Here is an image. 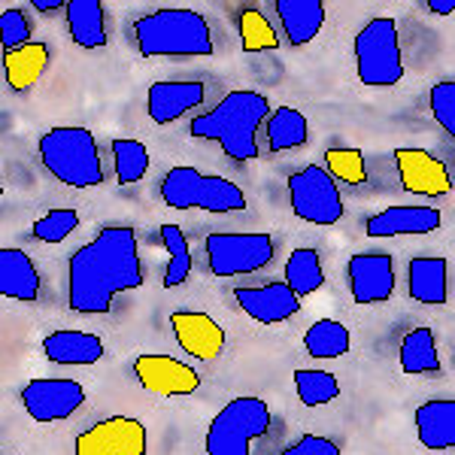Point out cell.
<instances>
[{
	"mask_svg": "<svg viewBox=\"0 0 455 455\" xmlns=\"http://www.w3.org/2000/svg\"><path fill=\"white\" fill-rule=\"evenodd\" d=\"M143 285L137 234L128 225H109L68 261V304L73 313L104 315L113 298Z\"/></svg>",
	"mask_w": 455,
	"mask_h": 455,
	"instance_id": "obj_1",
	"label": "cell"
},
{
	"mask_svg": "<svg viewBox=\"0 0 455 455\" xmlns=\"http://www.w3.org/2000/svg\"><path fill=\"white\" fill-rule=\"evenodd\" d=\"M270 119V100L261 92H228L210 113L195 116L188 134L195 140H216L231 161H255L259 158V134L261 122Z\"/></svg>",
	"mask_w": 455,
	"mask_h": 455,
	"instance_id": "obj_2",
	"label": "cell"
},
{
	"mask_svg": "<svg viewBox=\"0 0 455 455\" xmlns=\"http://www.w3.org/2000/svg\"><path fill=\"white\" fill-rule=\"evenodd\" d=\"M134 36L143 58H210L216 52L210 21L182 6H164L137 19Z\"/></svg>",
	"mask_w": 455,
	"mask_h": 455,
	"instance_id": "obj_3",
	"label": "cell"
},
{
	"mask_svg": "<svg viewBox=\"0 0 455 455\" xmlns=\"http://www.w3.org/2000/svg\"><path fill=\"white\" fill-rule=\"evenodd\" d=\"M40 161L68 188H98L107 180L98 140L79 124H58L40 137Z\"/></svg>",
	"mask_w": 455,
	"mask_h": 455,
	"instance_id": "obj_4",
	"label": "cell"
},
{
	"mask_svg": "<svg viewBox=\"0 0 455 455\" xmlns=\"http://www.w3.org/2000/svg\"><path fill=\"white\" fill-rule=\"evenodd\" d=\"M161 197L171 210H204L212 216L243 212L246 195L237 182L216 173H201L192 164H176L161 180Z\"/></svg>",
	"mask_w": 455,
	"mask_h": 455,
	"instance_id": "obj_5",
	"label": "cell"
},
{
	"mask_svg": "<svg viewBox=\"0 0 455 455\" xmlns=\"http://www.w3.org/2000/svg\"><path fill=\"white\" fill-rule=\"evenodd\" d=\"M274 425L267 401L243 395L228 401L207 428V455H249V446L264 437Z\"/></svg>",
	"mask_w": 455,
	"mask_h": 455,
	"instance_id": "obj_6",
	"label": "cell"
},
{
	"mask_svg": "<svg viewBox=\"0 0 455 455\" xmlns=\"http://www.w3.org/2000/svg\"><path fill=\"white\" fill-rule=\"evenodd\" d=\"M355 73L358 83L371 88H395L403 79L401 34L395 19H371L355 34Z\"/></svg>",
	"mask_w": 455,
	"mask_h": 455,
	"instance_id": "obj_7",
	"label": "cell"
},
{
	"mask_svg": "<svg viewBox=\"0 0 455 455\" xmlns=\"http://www.w3.org/2000/svg\"><path fill=\"white\" fill-rule=\"evenodd\" d=\"M204 252H207L212 276H249L255 270L267 267L274 261V237L264 231L252 234H231V231H219L210 234L204 240Z\"/></svg>",
	"mask_w": 455,
	"mask_h": 455,
	"instance_id": "obj_8",
	"label": "cell"
},
{
	"mask_svg": "<svg viewBox=\"0 0 455 455\" xmlns=\"http://www.w3.org/2000/svg\"><path fill=\"white\" fill-rule=\"evenodd\" d=\"M289 204L298 219L319 228L337 225L343 219V195L337 188V180L325 167L307 164L289 176Z\"/></svg>",
	"mask_w": 455,
	"mask_h": 455,
	"instance_id": "obj_9",
	"label": "cell"
},
{
	"mask_svg": "<svg viewBox=\"0 0 455 455\" xmlns=\"http://www.w3.org/2000/svg\"><path fill=\"white\" fill-rule=\"evenodd\" d=\"M146 450H149V431L131 416L100 419L73 440V455H146Z\"/></svg>",
	"mask_w": 455,
	"mask_h": 455,
	"instance_id": "obj_10",
	"label": "cell"
},
{
	"mask_svg": "<svg viewBox=\"0 0 455 455\" xmlns=\"http://www.w3.org/2000/svg\"><path fill=\"white\" fill-rule=\"evenodd\" d=\"M21 403H25V413L34 422L40 425L64 422L85 403V388L83 383L68 377L31 379V383L21 388Z\"/></svg>",
	"mask_w": 455,
	"mask_h": 455,
	"instance_id": "obj_11",
	"label": "cell"
},
{
	"mask_svg": "<svg viewBox=\"0 0 455 455\" xmlns=\"http://www.w3.org/2000/svg\"><path fill=\"white\" fill-rule=\"evenodd\" d=\"M134 377L146 392L161 395V398H186L201 388V377L195 368L171 355L158 352H143L134 358Z\"/></svg>",
	"mask_w": 455,
	"mask_h": 455,
	"instance_id": "obj_12",
	"label": "cell"
},
{
	"mask_svg": "<svg viewBox=\"0 0 455 455\" xmlns=\"http://www.w3.org/2000/svg\"><path fill=\"white\" fill-rule=\"evenodd\" d=\"M395 171H398L403 192L422 197H443L452 192L450 167L419 146H398L395 149Z\"/></svg>",
	"mask_w": 455,
	"mask_h": 455,
	"instance_id": "obj_13",
	"label": "cell"
},
{
	"mask_svg": "<svg viewBox=\"0 0 455 455\" xmlns=\"http://www.w3.org/2000/svg\"><path fill=\"white\" fill-rule=\"evenodd\" d=\"M352 300L358 307L386 304L395 291V264L388 252H355L347 264Z\"/></svg>",
	"mask_w": 455,
	"mask_h": 455,
	"instance_id": "obj_14",
	"label": "cell"
},
{
	"mask_svg": "<svg viewBox=\"0 0 455 455\" xmlns=\"http://www.w3.org/2000/svg\"><path fill=\"white\" fill-rule=\"evenodd\" d=\"M171 331L176 337V343H180V349L188 358H201V362H216L228 343L225 328L212 315L201 310L171 313Z\"/></svg>",
	"mask_w": 455,
	"mask_h": 455,
	"instance_id": "obj_15",
	"label": "cell"
},
{
	"mask_svg": "<svg viewBox=\"0 0 455 455\" xmlns=\"http://www.w3.org/2000/svg\"><path fill=\"white\" fill-rule=\"evenodd\" d=\"M240 310L259 325H280L300 310V298L291 291L289 283H267V285H240L234 289Z\"/></svg>",
	"mask_w": 455,
	"mask_h": 455,
	"instance_id": "obj_16",
	"label": "cell"
},
{
	"mask_svg": "<svg viewBox=\"0 0 455 455\" xmlns=\"http://www.w3.org/2000/svg\"><path fill=\"white\" fill-rule=\"evenodd\" d=\"M204 98H207V85L197 79H161L149 85L146 113L156 124H171L201 107Z\"/></svg>",
	"mask_w": 455,
	"mask_h": 455,
	"instance_id": "obj_17",
	"label": "cell"
},
{
	"mask_svg": "<svg viewBox=\"0 0 455 455\" xmlns=\"http://www.w3.org/2000/svg\"><path fill=\"white\" fill-rule=\"evenodd\" d=\"M443 225V216H440L437 207H388L379 210L364 222V234L368 237H422V234H431Z\"/></svg>",
	"mask_w": 455,
	"mask_h": 455,
	"instance_id": "obj_18",
	"label": "cell"
},
{
	"mask_svg": "<svg viewBox=\"0 0 455 455\" xmlns=\"http://www.w3.org/2000/svg\"><path fill=\"white\" fill-rule=\"evenodd\" d=\"M407 295L416 304L443 307L450 300V261L440 255H416L407 267Z\"/></svg>",
	"mask_w": 455,
	"mask_h": 455,
	"instance_id": "obj_19",
	"label": "cell"
},
{
	"mask_svg": "<svg viewBox=\"0 0 455 455\" xmlns=\"http://www.w3.org/2000/svg\"><path fill=\"white\" fill-rule=\"evenodd\" d=\"M416 437L425 450L446 452L455 450V398H431L413 413Z\"/></svg>",
	"mask_w": 455,
	"mask_h": 455,
	"instance_id": "obj_20",
	"label": "cell"
},
{
	"mask_svg": "<svg viewBox=\"0 0 455 455\" xmlns=\"http://www.w3.org/2000/svg\"><path fill=\"white\" fill-rule=\"evenodd\" d=\"M43 280L31 255L21 249H0V295L21 304L40 300Z\"/></svg>",
	"mask_w": 455,
	"mask_h": 455,
	"instance_id": "obj_21",
	"label": "cell"
},
{
	"mask_svg": "<svg viewBox=\"0 0 455 455\" xmlns=\"http://www.w3.org/2000/svg\"><path fill=\"white\" fill-rule=\"evenodd\" d=\"M43 355L52 364H70V368H88L104 358V340L88 331H52L43 337Z\"/></svg>",
	"mask_w": 455,
	"mask_h": 455,
	"instance_id": "obj_22",
	"label": "cell"
},
{
	"mask_svg": "<svg viewBox=\"0 0 455 455\" xmlns=\"http://www.w3.org/2000/svg\"><path fill=\"white\" fill-rule=\"evenodd\" d=\"M274 10L280 16L289 46H307V43H313L328 16L322 0H274Z\"/></svg>",
	"mask_w": 455,
	"mask_h": 455,
	"instance_id": "obj_23",
	"label": "cell"
},
{
	"mask_svg": "<svg viewBox=\"0 0 455 455\" xmlns=\"http://www.w3.org/2000/svg\"><path fill=\"white\" fill-rule=\"evenodd\" d=\"M68 31L76 46L104 49L109 40L104 4H100V0H70L68 4Z\"/></svg>",
	"mask_w": 455,
	"mask_h": 455,
	"instance_id": "obj_24",
	"label": "cell"
},
{
	"mask_svg": "<svg viewBox=\"0 0 455 455\" xmlns=\"http://www.w3.org/2000/svg\"><path fill=\"white\" fill-rule=\"evenodd\" d=\"M46 64H49L46 43H28V46L19 49V52H6V58H4L6 85H10L16 94L31 92V88L40 83Z\"/></svg>",
	"mask_w": 455,
	"mask_h": 455,
	"instance_id": "obj_25",
	"label": "cell"
},
{
	"mask_svg": "<svg viewBox=\"0 0 455 455\" xmlns=\"http://www.w3.org/2000/svg\"><path fill=\"white\" fill-rule=\"evenodd\" d=\"M401 371L407 377H422V373H437L440 371V352H437V337L431 328H413L401 340L398 349Z\"/></svg>",
	"mask_w": 455,
	"mask_h": 455,
	"instance_id": "obj_26",
	"label": "cell"
},
{
	"mask_svg": "<svg viewBox=\"0 0 455 455\" xmlns=\"http://www.w3.org/2000/svg\"><path fill=\"white\" fill-rule=\"evenodd\" d=\"M310 140V122L295 107H276L267 119V149L291 152Z\"/></svg>",
	"mask_w": 455,
	"mask_h": 455,
	"instance_id": "obj_27",
	"label": "cell"
},
{
	"mask_svg": "<svg viewBox=\"0 0 455 455\" xmlns=\"http://www.w3.org/2000/svg\"><path fill=\"white\" fill-rule=\"evenodd\" d=\"M304 349L313 358H343L352 349V334L343 322L337 319H319L307 328L304 334Z\"/></svg>",
	"mask_w": 455,
	"mask_h": 455,
	"instance_id": "obj_28",
	"label": "cell"
},
{
	"mask_svg": "<svg viewBox=\"0 0 455 455\" xmlns=\"http://www.w3.org/2000/svg\"><path fill=\"white\" fill-rule=\"evenodd\" d=\"M285 283L291 285V291H295L298 298L315 295V291L325 285V270H322L319 252L310 246L295 249V252L289 255V261H285Z\"/></svg>",
	"mask_w": 455,
	"mask_h": 455,
	"instance_id": "obj_29",
	"label": "cell"
},
{
	"mask_svg": "<svg viewBox=\"0 0 455 455\" xmlns=\"http://www.w3.org/2000/svg\"><path fill=\"white\" fill-rule=\"evenodd\" d=\"M161 243H164L167 255H171V261H167L164 267V289H176V285H182L192 276V249H188V237L182 234L180 225L167 222L161 225Z\"/></svg>",
	"mask_w": 455,
	"mask_h": 455,
	"instance_id": "obj_30",
	"label": "cell"
},
{
	"mask_svg": "<svg viewBox=\"0 0 455 455\" xmlns=\"http://www.w3.org/2000/svg\"><path fill=\"white\" fill-rule=\"evenodd\" d=\"M295 395L304 407H325V403L337 401V395H340V379L328 371L298 368L295 371Z\"/></svg>",
	"mask_w": 455,
	"mask_h": 455,
	"instance_id": "obj_31",
	"label": "cell"
},
{
	"mask_svg": "<svg viewBox=\"0 0 455 455\" xmlns=\"http://www.w3.org/2000/svg\"><path fill=\"white\" fill-rule=\"evenodd\" d=\"M237 34L243 52H274L280 49V36L270 28V21L264 19L261 10H243L237 16Z\"/></svg>",
	"mask_w": 455,
	"mask_h": 455,
	"instance_id": "obj_32",
	"label": "cell"
},
{
	"mask_svg": "<svg viewBox=\"0 0 455 455\" xmlns=\"http://www.w3.org/2000/svg\"><path fill=\"white\" fill-rule=\"evenodd\" d=\"M113 158H116V180L119 186H134L149 173V149L140 140H113Z\"/></svg>",
	"mask_w": 455,
	"mask_h": 455,
	"instance_id": "obj_33",
	"label": "cell"
},
{
	"mask_svg": "<svg viewBox=\"0 0 455 455\" xmlns=\"http://www.w3.org/2000/svg\"><path fill=\"white\" fill-rule=\"evenodd\" d=\"M76 228H79V212L73 207H58V210H49L43 219H36L31 234L40 243H61Z\"/></svg>",
	"mask_w": 455,
	"mask_h": 455,
	"instance_id": "obj_34",
	"label": "cell"
},
{
	"mask_svg": "<svg viewBox=\"0 0 455 455\" xmlns=\"http://www.w3.org/2000/svg\"><path fill=\"white\" fill-rule=\"evenodd\" d=\"M325 164L328 173L340 182H349V186H364L368 182V164H364V156L358 149H328Z\"/></svg>",
	"mask_w": 455,
	"mask_h": 455,
	"instance_id": "obj_35",
	"label": "cell"
},
{
	"mask_svg": "<svg viewBox=\"0 0 455 455\" xmlns=\"http://www.w3.org/2000/svg\"><path fill=\"white\" fill-rule=\"evenodd\" d=\"M428 109H431V119L455 140V79H443V83L431 85Z\"/></svg>",
	"mask_w": 455,
	"mask_h": 455,
	"instance_id": "obj_36",
	"label": "cell"
},
{
	"mask_svg": "<svg viewBox=\"0 0 455 455\" xmlns=\"http://www.w3.org/2000/svg\"><path fill=\"white\" fill-rule=\"evenodd\" d=\"M0 40L6 52H19L31 43V21L21 10H4L0 12Z\"/></svg>",
	"mask_w": 455,
	"mask_h": 455,
	"instance_id": "obj_37",
	"label": "cell"
},
{
	"mask_svg": "<svg viewBox=\"0 0 455 455\" xmlns=\"http://www.w3.org/2000/svg\"><path fill=\"white\" fill-rule=\"evenodd\" d=\"M276 455H340V446L322 435H300L295 443Z\"/></svg>",
	"mask_w": 455,
	"mask_h": 455,
	"instance_id": "obj_38",
	"label": "cell"
},
{
	"mask_svg": "<svg viewBox=\"0 0 455 455\" xmlns=\"http://www.w3.org/2000/svg\"><path fill=\"white\" fill-rule=\"evenodd\" d=\"M425 10L435 12V16H440V19H446V16H452V12H455V0H428V4H425Z\"/></svg>",
	"mask_w": 455,
	"mask_h": 455,
	"instance_id": "obj_39",
	"label": "cell"
},
{
	"mask_svg": "<svg viewBox=\"0 0 455 455\" xmlns=\"http://www.w3.org/2000/svg\"><path fill=\"white\" fill-rule=\"evenodd\" d=\"M31 6L36 12H52V10H68L64 0H31Z\"/></svg>",
	"mask_w": 455,
	"mask_h": 455,
	"instance_id": "obj_40",
	"label": "cell"
}]
</instances>
